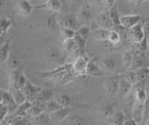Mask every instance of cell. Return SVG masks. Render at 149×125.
<instances>
[{"label":"cell","mask_w":149,"mask_h":125,"mask_svg":"<svg viewBox=\"0 0 149 125\" xmlns=\"http://www.w3.org/2000/svg\"><path fill=\"white\" fill-rule=\"evenodd\" d=\"M123 78H126V80H127L132 86H135L138 83L137 73H136V70H134V69H130V71L125 73Z\"/></svg>","instance_id":"33"},{"label":"cell","mask_w":149,"mask_h":125,"mask_svg":"<svg viewBox=\"0 0 149 125\" xmlns=\"http://www.w3.org/2000/svg\"><path fill=\"white\" fill-rule=\"evenodd\" d=\"M138 1H139L140 3H143L144 1H146V0H138Z\"/></svg>","instance_id":"50"},{"label":"cell","mask_w":149,"mask_h":125,"mask_svg":"<svg viewBox=\"0 0 149 125\" xmlns=\"http://www.w3.org/2000/svg\"><path fill=\"white\" fill-rule=\"evenodd\" d=\"M2 95H3V90L0 89V104L2 103Z\"/></svg>","instance_id":"48"},{"label":"cell","mask_w":149,"mask_h":125,"mask_svg":"<svg viewBox=\"0 0 149 125\" xmlns=\"http://www.w3.org/2000/svg\"><path fill=\"white\" fill-rule=\"evenodd\" d=\"M143 66H144L143 58L141 56H135L133 58L132 64V66H130V69H134V70H136V69H138L140 67H143Z\"/></svg>","instance_id":"39"},{"label":"cell","mask_w":149,"mask_h":125,"mask_svg":"<svg viewBox=\"0 0 149 125\" xmlns=\"http://www.w3.org/2000/svg\"><path fill=\"white\" fill-rule=\"evenodd\" d=\"M8 66L10 69H15L18 68L20 66H22V63L20 61V59H18L17 57H11V58H8Z\"/></svg>","instance_id":"41"},{"label":"cell","mask_w":149,"mask_h":125,"mask_svg":"<svg viewBox=\"0 0 149 125\" xmlns=\"http://www.w3.org/2000/svg\"><path fill=\"white\" fill-rule=\"evenodd\" d=\"M45 1H46V0H45ZM45 1H44V2H45Z\"/></svg>","instance_id":"52"},{"label":"cell","mask_w":149,"mask_h":125,"mask_svg":"<svg viewBox=\"0 0 149 125\" xmlns=\"http://www.w3.org/2000/svg\"><path fill=\"white\" fill-rule=\"evenodd\" d=\"M45 111V103H41L39 101H33L31 108L28 111V116L30 117H34V116L39 115L40 113L44 112Z\"/></svg>","instance_id":"17"},{"label":"cell","mask_w":149,"mask_h":125,"mask_svg":"<svg viewBox=\"0 0 149 125\" xmlns=\"http://www.w3.org/2000/svg\"><path fill=\"white\" fill-rule=\"evenodd\" d=\"M9 50H10V41L6 40L0 46V62L5 63L9 58Z\"/></svg>","instance_id":"22"},{"label":"cell","mask_w":149,"mask_h":125,"mask_svg":"<svg viewBox=\"0 0 149 125\" xmlns=\"http://www.w3.org/2000/svg\"><path fill=\"white\" fill-rule=\"evenodd\" d=\"M143 31L146 36H149V22H143Z\"/></svg>","instance_id":"47"},{"label":"cell","mask_w":149,"mask_h":125,"mask_svg":"<svg viewBox=\"0 0 149 125\" xmlns=\"http://www.w3.org/2000/svg\"><path fill=\"white\" fill-rule=\"evenodd\" d=\"M8 108V114H14L18 108V104L15 102L13 98V95L9 91H3L2 95V103Z\"/></svg>","instance_id":"7"},{"label":"cell","mask_w":149,"mask_h":125,"mask_svg":"<svg viewBox=\"0 0 149 125\" xmlns=\"http://www.w3.org/2000/svg\"><path fill=\"white\" fill-rule=\"evenodd\" d=\"M58 24L62 27H69L77 30L78 28L77 18L73 14H63L58 19Z\"/></svg>","instance_id":"5"},{"label":"cell","mask_w":149,"mask_h":125,"mask_svg":"<svg viewBox=\"0 0 149 125\" xmlns=\"http://www.w3.org/2000/svg\"><path fill=\"white\" fill-rule=\"evenodd\" d=\"M104 70L102 69L100 66V64L94 62V61H88V66L86 68V72H85V76H90V77H95V78H99L104 76Z\"/></svg>","instance_id":"9"},{"label":"cell","mask_w":149,"mask_h":125,"mask_svg":"<svg viewBox=\"0 0 149 125\" xmlns=\"http://www.w3.org/2000/svg\"><path fill=\"white\" fill-rule=\"evenodd\" d=\"M133 54L132 52L130 50H126V52L123 53L122 55V64H123V66L127 69H130V66H132V62H133Z\"/></svg>","instance_id":"31"},{"label":"cell","mask_w":149,"mask_h":125,"mask_svg":"<svg viewBox=\"0 0 149 125\" xmlns=\"http://www.w3.org/2000/svg\"><path fill=\"white\" fill-rule=\"evenodd\" d=\"M149 119V96L143 103V122H146ZM146 123V122H144Z\"/></svg>","instance_id":"42"},{"label":"cell","mask_w":149,"mask_h":125,"mask_svg":"<svg viewBox=\"0 0 149 125\" xmlns=\"http://www.w3.org/2000/svg\"><path fill=\"white\" fill-rule=\"evenodd\" d=\"M63 49L67 53H71V54H77L78 56V48H77V45L76 43L74 38H70V39H65L63 40Z\"/></svg>","instance_id":"20"},{"label":"cell","mask_w":149,"mask_h":125,"mask_svg":"<svg viewBox=\"0 0 149 125\" xmlns=\"http://www.w3.org/2000/svg\"><path fill=\"white\" fill-rule=\"evenodd\" d=\"M9 91L11 92L14 100H15V102L18 105H21L22 103H23V102L26 100L25 95H24V94H23L22 90L15 89V88H9Z\"/></svg>","instance_id":"25"},{"label":"cell","mask_w":149,"mask_h":125,"mask_svg":"<svg viewBox=\"0 0 149 125\" xmlns=\"http://www.w3.org/2000/svg\"><path fill=\"white\" fill-rule=\"evenodd\" d=\"M11 26V22L6 18H0V28L2 29L3 33L6 34L9 27Z\"/></svg>","instance_id":"40"},{"label":"cell","mask_w":149,"mask_h":125,"mask_svg":"<svg viewBox=\"0 0 149 125\" xmlns=\"http://www.w3.org/2000/svg\"><path fill=\"white\" fill-rule=\"evenodd\" d=\"M102 1H104V4L105 5V7L110 10V8H112L115 6V1H116V0H102Z\"/></svg>","instance_id":"46"},{"label":"cell","mask_w":149,"mask_h":125,"mask_svg":"<svg viewBox=\"0 0 149 125\" xmlns=\"http://www.w3.org/2000/svg\"><path fill=\"white\" fill-rule=\"evenodd\" d=\"M70 110H71V108H63L62 106V108H60L59 109L49 114L50 120L59 123L64 122V119L69 116Z\"/></svg>","instance_id":"11"},{"label":"cell","mask_w":149,"mask_h":125,"mask_svg":"<svg viewBox=\"0 0 149 125\" xmlns=\"http://www.w3.org/2000/svg\"><path fill=\"white\" fill-rule=\"evenodd\" d=\"M102 111L107 119H111L112 116H113L116 112V108L113 105H106L104 106H102Z\"/></svg>","instance_id":"37"},{"label":"cell","mask_w":149,"mask_h":125,"mask_svg":"<svg viewBox=\"0 0 149 125\" xmlns=\"http://www.w3.org/2000/svg\"><path fill=\"white\" fill-rule=\"evenodd\" d=\"M121 39V35L118 33V31L115 29H110L108 36H107V41L112 45H116L119 43V41Z\"/></svg>","instance_id":"29"},{"label":"cell","mask_w":149,"mask_h":125,"mask_svg":"<svg viewBox=\"0 0 149 125\" xmlns=\"http://www.w3.org/2000/svg\"><path fill=\"white\" fill-rule=\"evenodd\" d=\"M100 66L104 71L112 72L115 71L116 68V62L113 57H104L101 60Z\"/></svg>","instance_id":"16"},{"label":"cell","mask_w":149,"mask_h":125,"mask_svg":"<svg viewBox=\"0 0 149 125\" xmlns=\"http://www.w3.org/2000/svg\"><path fill=\"white\" fill-rule=\"evenodd\" d=\"M111 119V124L114 125H123L124 120H125V114L123 111H116L115 114L112 116Z\"/></svg>","instance_id":"32"},{"label":"cell","mask_w":149,"mask_h":125,"mask_svg":"<svg viewBox=\"0 0 149 125\" xmlns=\"http://www.w3.org/2000/svg\"><path fill=\"white\" fill-rule=\"evenodd\" d=\"M143 104H140L135 102V104L133 105L132 108V118L134 119H136L139 122V124L143 122Z\"/></svg>","instance_id":"23"},{"label":"cell","mask_w":149,"mask_h":125,"mask_svg":"<svg viewBox=\"0 0 149 125\" xmlns=\"http://www.w3.org/2000/svg\"><path fill=\"white\" fill-rule=\"evenodd\" d=\"M137 77H138V82H146L147 78L149 77V67L143 66L136 69Z\"/></svg>","instance_id":"30"},{"label":"cell","mask_w":149,"mask_h":125,"mask_svg":"<svg viewBox=\"0 0 149 125\" xmlns=\"http://www.w3.org/2000/svg\"><path fill=\"white\" fill-rule=\"evenodd\" d=\"M142 20V16L140 14H130V15H122L120 16V24L126 29L134 26L140 22Z\"/></svg>","instance_id":"8"},{"label":"cell","mask_w":149,"mask_h":125,"mask_svg":"<svg viewBox=\"0 0 149 125\" xmlns=\"http://www.w3.org/2000/svg\"><path fill=\"white\" fill-rule=\"evenodd\" d=\"M8 114V108L5 105L0 104V124L4 122V119L7 117Z\"/></svg>","instance_id":"43"},{"label":"cell","mask_w":149,"mask_h":125,"mask_svg":"<svg viewBox=\"0 0 149 125\" xmlns=\"http://www.w3.org/2000/svg\"><path fill=\"white\" fill-rule=\"evenodd\" d=\"M56 101L60 104L61 106L63 108H71L72 105V99L71 97L67 94H61Z\"/></svg>","instance_id":"35"},{"label":"cell","mask_w":149,"mask_h":125,"mask_svg":"<svg viewBox=\"0 0 149 125\" xmlns=\"http://www.w3.org/2000/svg\"><path fill=\"white\" fill-rule=\"evenodd\" d=\"M90 59L87 57V55H78L77 59L72 63V70L77 76H85L86 68Z\"/></svg>","instance_id":"2"},{"label":"cell","mask_w":149,"mask_h":125,"mask_svg":"<svg viewBox=\"0 0 149 125\" xmlns=\"http://www.w3.org/2000/svg\"><path fill=\"white\" fill-rule=\"evenodd\" d=\"M138 124H139V122H137L136 119H134L133 118L125 119L124 123H123V125H138Z\"/></svg>","instance_id":"45"},{"label":"cell","mask_w":149,"mask_h":125,"mask_svg":"<svg viewBox=\"0 0 149 125\" xmlns=\"http://www.w3.org/2000/svg\"><path fill=\"white\" fill-rule=\"evenodd\" d=\"M54 97L55 94L51 89H42L38 95L36 96V100L41 102V103H47L48 101L54 99Z\"/></svg>","instance_id":"18"},{"label":"cell","mask_w":149,"mask_h":125,"mask_svg":"<svg viewBox=\"0 0 149 125\" xmlns=\"http://www.w3.org/2000/svg\"><path fill=\"white\" fill-rule=\"evenodd\" d=\"M41 90H42L41 87L34 84V83H32L29 80H27L25 85L22 88V91L25 95L26 100L30 101V102H33L36 100V96L38 95Z\"/></svg>","instance_id":"3"},{"label":"cell","mask_w":149,"mask_h":125,"mask_svg":"<svg viewBox=\"0 0 149 125\" xmlns=\"http://www.w3.org/2000/svg\"><path fill=\"white\" fill-rule=\"evenodd\" d=\"M92 19V12L91 8L88 6H85L81 8L80 12H79V20L83 22H88Z\"/></svg>","instance_id":"28"},{"label":"cell","mask_w":149,"mask_h":125,"mask_svg":"<svg viewBox=\"0 0 149 125\" xmlns=\"http://www.w3.org/2000/svg\"><path fill=\"white\" fill-rule=\"evenodd\" d=\"M60 108H62V106H61L58 102L54 99L48 101L47 103H45V112L49 113V114L54 112V111L59 109Z\"/></svg>","instance_id":"34"},{"label":"cell","mask_w":149,"mask_h":125,"mask_svg":"<svg viewBox=\"0 0 149 125\" xmlns=\"http://www.w3.org/2000/svg\"><path fill=\"white\" fill-rule=\"evenodd\" d=\"M36 8H45V10L58 12L62 10V2L60 0H46L42 5L36 7Z\"/></svg>","instance_id":"13"},{"label":"cell","mask_w":149,"mask_h":125,"mask_svg":"<svg viewBox=\"0 0 149 125\" xmlns=\"http://www.w3.org/2000/svg\"><path fill=\"white\" fill-rule=\"evenodd\" d=\"M108 33H109V29L101 28V27H99V28L91 30V36L97 41H105V40H107Z\"/></svg>","instance_id":"19"},{"label":"cell","mask_w":149,"mask_h":125,"mask_svg":"<svg viewBox=\"0 0 149 125\" xmlns=\"http://www.w3.org/2000/svg\"><path fill=\"white\" fill-rule=\"evenodd\" d=\"M146 89L147 91H149V80L147 81V83L146 84Z\"/></svg>","instance_id":"49"},{"label":"cell","mask_w":149,"mask_h":125,"mask_svg":"<svg viewBox=\"0 0 149 125\" xmlns=\"http://www.w3.org/2000/svg\"><path fill=\"white\" fill-rule=\"evenodd\" d=\"M30 120L31 122H36V123L37 124H49L51 122L49 114L45 112V111L40 113L39 115L34 116V117H30Z\"/></svg>","instance_id":"24"},{"label":"cell","mask_w":149,"mask_h":125,"mask_svg":"<svg viewBox=\"0 0 149 125\" xmlns=\"http://www.w3.org/2000/svg\"><path fill=\"white\" fill-rule=\"evenodd\" d=\"M70 69H72V63H67L53 69V70L39 73V75L42 76V78H48V80H50L52 81L60 82V80H62L63 77L65 75V73L69 71Z\"/></svg>","instance_id":"1"},{"label":"cell","mask_w":149,"mask_h":125,"mask_svg":"<svg viewBox=\"0 0 149 125\" xmlns=\"http://www.w3.org/2000/svg\"><path fill=\"white\" fill-rule=\"evenodd\" d=\"M31 105L32 102L25 100L21 105H18V108L15 112H14V115L17 116V117H25L28 114V111L31 108Z\"/></svg>","instance_id":"21"},{"label":"cell","mask_w":149,"mask_h":125,"mask_svg":"<svg viewBox=\"0 0 149 125\" xmlns=\"http://www.w3.org/2000/svg\"><path fill=\"white\" fill-rule=\"evenodd\" d=\"M129 34L133 43L140 42L146 36V33L143 31V22H140L137 24L129 28Z\"/></svg>","instance_id":"4"},{"label":"cell","mask_w":149,"mask_h":125,"mask_svg":"<svg viewBox=\"0 0 149 125\" xmlns=\"http://www.w3.org/2000/svg\"><path fill=\"white\" fill-rule=\"evenodd\" d=\"M132 85L130 84V83L126 80V78H119V86H118V95H119L120 97H122V98H124V97L127 96L130 91H132Z\"/></svg>","instance_id":"15"},{"label":"cell","mask_w":149,"mask_h":125,"mask_svg":"<svg viewBox=\"0 0 149 125\" xmlns=\"http://www.w3.org/2000/svg\"><path fill=\"white\" fill-rule=\"evenodd\" d=\"M138 45V48L139 50H141L142 52H146V50H148V47H149V42H148V36L146 35V36L140 41V42L138 43H135Z\"/></svg>","instance_id":"38"},{"label":"cell","mask_w":149,"mask_h":125,"mask_svg":"<svg viewBox=\"0 0 149 125\" xmlns=\"http://www.w3.org/2000/svg\"><path fill=\"white\" fill-rule=\"evenodd\" d=\"M91 26H88V25L78 26V28L77 29V34H78L86 40H88V38L91 36Z\"/></svg>","instance_id":"36"},{"label":"cell","mask_w":149,"mask_h":125,"mask_svg":"<svg viewBox=\"0 0 149 125\" xmlns=\"http://www.w3.org/2000/svg\"><path fill=\"white\" fill-rule=\"evenodd\" d=\"M119 78L116 77H112L107 78L104 81V88L107 94L110 96H116L118 94V86H119Z\"/></svg>","instance_id":"6"},{"label":"cell","mask_w":149,"mask_h":125,"mask_svg":"<svg viewBox=\"0 0 149 125\" xmlns=\"http://www.w3.org/2000/svg\"><path fill=\"white\" fill-rule=\"evenodd\" d=\"M60 34L63 40L70 39V38H74V36L77 34V30H74L73 28H69V27L60 26Z\"/></svg>","instance_id":"27"},{"label":"cell","mask_w":149,"mask_h":125,"mask_svg":"<svg viewBox=\"0 0 149 125\" xmlns=\"http://www.w3.org/2000/svg\"><path fill=\"white\" fill-rule=\"evenodd\" d=\"M135 86H136V89H135V92H134L135 102L140 104H143L148 96L146 89V85H139V83H137Z\"/></svg>","instance_id":"14"},{"label":"cell","mask_w":149,"mask_h":125,"mask_svg":"<svg viewBox=\"0 0 149 125\" xmlns=\"http://www.w3.org/2000/svg\"><path fill=\"white\" fill-rule=\"evenodd\" d=\"M69 119V123L70 124H83L82 119L79 117H76V116H73V117H67Z\"/></svg>","instance_id":"44"},{"label":"cell","mask_w":149,"mask_h":125,"mask_svg":"<svg viewBox=\"0 0 149 125\" xmlns=\"http://www.w3.org/2000/svg\"><path fill=\"white\" fill-rule=\"evenodd\" d=\"M146 123L147 125H149V119H148L146 120Z\"/></svg>","instance_id":"51"},{"label":"cell","mask_w":149,"mask_h":125,"mask_svg":"<svg viewBox=\"0 0 149 125\" xmlns=\"http://www.w3.org/2000/svg\"><path fill=\"white\" fill-rule=\"evenodd\" d=\"M16 8H17V11L20 13L22 16L27 17L32 13L33 10H34V7L32 6V4L30 3L29 0H18Z\"/></svg>","instance_id":"12"},{"label":"cell","mask_w":149,"mask_h":125,"mask_svg":"<svg viewBox=\"0 0 149 125\" xmlns=\"http://www.w3.org/2000/svg\"><path fill=\"white\" fill-rule=\"evenodd\" d=\"M94 22L97 24V26L101 27V28H105V29H109V30L114 28V24L110 19L108 12L100 13V14L96 17V20Z\"/></svg>","instance_id":"10"},{"label":"cell","mask_w":149,"mask_h":125,"mask_svg":"<svg viewBox=\"0 0 149 125\" xmlns=\"http://www.w3.org/2000/svg\"><path fill=\"white\" fill-rule=\"evenodd\" d=\"M74 41L77 45V48H78V55H86V43H87V40L85 38H83L82 36H80L78 34H76L74 38Z\"/></svg>","instance_id":"26"}]
</instances>
